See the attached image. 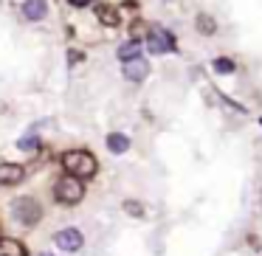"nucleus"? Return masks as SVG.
<instances>
[{"label":"nucleus","mask_w":262,"mask_h":256,"mask_svg":"<svg viewBox=\"0 0 262 256\" xmlns=\"http://www.w3.org/2000/svg\"><path fill=\"white\" fill-rule=\"evenodd\" d=\"M62 164L68 169L71 177H91L96 172V158L85 149H74V152H65L62 155Z\"/></svg>","instance_id":"obj_1"},{"label":"nucleus","mask_w":262,"mask_h":256,"mask_svg":"<svg viewBox=\"0 0 262 256\" xmlns=\"http://www.w3.org/2000/svg\"><path fill=\"white\" fill-rule=\"evenodd\" d=\"M54 197L59 200V203L65 205H74L79 203L82 197H85V186H82L79 177H62V180H57V186H54Z\"/></svg>","instance_id":"obj_2"},{"label":"nucleus","mask_w":262,"mask_h":256,"mask_svg":"<svg viewBox=\"0 0 262 256\" xmlns=\"http://www.w3.org/2000/svg\"><path fill=\"white\" fill-rule=\"evenodd\" d=\"M147 48H149V54H155V57L169 54V51H175V37H172L166 29H155V31H149V37H147Z\"/></svg>","instance_id":"obj_3"},{"label":"nucleus","mask_w":262,"mask_h":256,"mask_svg":"<svg viewBox=\"0 0 262 256\" xmlns=\"http://www.w3.org/2000/svg\"><path fill=\"white\" fill-rule=\"evenodd\" d=\"M54 242H57L59 250L76 253V250L82 248V231H79V228H62V231L54 234Z\"/></svg>","instance_id":"obj_4"},{"label":"nucleus","mask_w":262,"mask_h":256,"mask_svg":"<svg viewBox=\"0 0 262 256\" xmlns=\"http://www.w3.org/2000/svg\"><path fill=\"white\" fill-rule=\"evenodd\" d=\"M14 211H17V220L23 222V225H34V222L40 220V205L31 197L17 200V203H14Z\"/></svg>","instance_id":"obj_5"},{"label":"nucleus","mask_w":262,"mask_h":256,"mask_svg":"<svg viewBox=\"0 0 262 256\" xmlns=\"http://www.w3.org/2000/svg\"><path fill=\"white\" fill-rule=\"evenodd\" d=\"M147 76H149V62H147L144 57L124 62V79H130V82H144Z\"/></svg>","instance_id":"obj_6"},{"label":"nucleus","mask_w":262,"mask_h":256,"mask_svg":"<svg viewBox=\"0 0 262 256\" xmlns=\"http://www.w3.org/2000/svg\"><path fill=\"white\" fill-rule=\"evenodd\" d=\"M46 14H48V3H46V0H26V3H23V17L31 20V23L42 20Z\"/></svg>","instance_id":"obj_7"},{"label":"nucleus","mask_w":262,"mask_h":256,"mask_svg":"<svg viewBox=\"0 0 262 256\" xmlns=\"http://www.w3.org/2000/svg\"><path fill=\"white\" fill-rule=\"evenodd\" d=\"M23 180V166L17 164H0V183L3 186H14Z\"/></svg>","instance_id":"obj_8"},{"label":"nucleus","mask_w":262,"mask_h":256,"mask_svg":"<svg viewBox=\"0 0 262 256\" xmlns=\"http://www.w3.org/2000/svg\"><path fill=\"white\" fill-rule=\"evenodd\" d=\"M107 149H110V152H116V155L127 152V149H130V138L121 135V132H110V135H107Z\"/></svg>","instance_id":"obj_9"},{"label":"nucleus","mask_w":262,"mask_h":256,"mask_svg":"<svg viewBox=\"0 0 262 256\" xmlns=\"http://www.w3.org/2000/svg\"><path fill=\"white\" fill-rule=\"evenodd\" d=\"M138 57H141V42L138 40H130V42H124V45L119 48L121 62H130V59H138Z\"/></svg>","instance_id":"obj_10"},{"label":"nucleus","mask_w":262,"mask_h":256,"mask_svg":"<svg viewBox=\"0 0 262 256\" xmlns=\"http://www.w3.org/2000/svg\"><path fill=\"white\" fill-rule=\"evenodd\" d=\"M96 17H99V23L102 26H119V12H116L113 6H96Z\"/></svg>","instance_id":"obj_11"},{"label":"nucleus","mask_w":262,"mask_h":256,"mask_svg":"<svg viewBox=\"0 0 262 256\" xmlns=\"http://www.w3.org/2000/svg\"><path fill=\"white\" fill-rule=\"evenodd\" d=\"M0 256H26V248L17 239H0Z\"/></svg>","instance_id":"obj_12"},{"label":"nucleus","mask_w":262,"mask_h":256,"mask_svg":"<svg viewBox=\"0 0 262 256\" xmlns=\"http://www.w3.org/2000/svg\"><path fill=\"white\" fill-rule=\"evenodd\" d=\"M194 26H198V31H200V34H214V31H217V23L209 17V14H198Z\"/></svg>","instance_id":"obj_13"},{"label":"nucleus","mask_w":262,"mask_h":256,"mask_svg":"<svg viewBox=\"0 0 262 256\" xmlns=\"http://www.w3.org/2000/svg\"><path fill=\"white\" fill-rule=\"evenodd\" d=\"M214 71L217 74H234V62L228 57H217L214 59Z\"/></svg>","instance_id":"obj_14"},{"label":"nucleus","mask_w":262,"mask_h":256,"mask_svg":"<svg viewBox=\"0 0 262 256\" xmlns=\"http://www.w3.org/2000/svg\"><path fill=\"white\" fill-rule=\"evenodd\" d=\"M17 147L23 149V152H31V149L40 147V138H37V135H26V138H20V141H17Z\"/></svg>","instance_id":"obj_15"},{"label":"nucleus","mask_w":262,"mask_h":256,"mask_svg":"<svg viewBox=\"0 0 262 256\" xmlns=\"http://www.w3.org/2000/svg\"><path fill=\"white\" fill-rule=\"evenodd\" d=\"M124 211L130 217H144V203H138V200H127L124 203Z\"/></svg>","instance_id":"obj_16"},{"label":"nucleus","mask_w":262,"mask_h":256,"mask_svg":"<svg viewBox=\"0 0 262 256\" xmlns=\"http://www.w3.org/2000/svg\"><path fill=\"white\" fill-rule=\"evenodd\" d=\"M68 3H71V6H76V9H85L91 0H68Z\"/></svg>","instance_id":"obj_17"},{"label":"nucleus","mask_w":262,"mask_h":256,"mask_svg":"<svg viewBox=\"0 0 262 256\" xmlns=\"http://www.w3.org/2000/svg\"><path fill=\"white\" fill-rule=\"evenodd\" d=\"M40 256H51V253H40Z\"/></svg>","instance_id":"obj_18"}]
</instances>
